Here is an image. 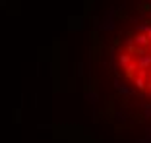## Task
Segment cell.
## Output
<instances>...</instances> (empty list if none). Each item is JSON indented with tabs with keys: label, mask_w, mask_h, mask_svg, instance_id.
<instances>
[{
	"label": "cell",
	"mask_w": 151,
	"mask_h": 143,
	"mask_svg": "<svg viewBox=\"0 0 151 143\" xmlns=\"http://www.w3.org/2000/svg\"><path fill=\"white\" fill-rule=\"evenodd\" d=\"M114 87H116V91H118V93H122V95H134V89H132V87H128L126 83H122V81H118V79L114 81Z\"/></svg>",
	"instance_id": "obj_4"
},
{
	"label": "cell",
	"mask_w": 151,
	"mask_h": 143,
	"mask_svg": "<svg viewBox=\"0 0 151 143\" xmlns=\"http://www.w3.org/2000/svg\"><path fill=\"white\" fill-rule=\"evenodd\" d=\"M138 31L143 33V35H147V39L151 41V23H139V25H138Z\"/></svg>",
	"instance_id": "obj_5"
},
{
	"label": "cell",
	"mask_w": 151,
	"mask_h": 143,
	"mask_svg": "<svg viewBox=\"0 0 151 143\" xmlns=\"http://www.w3.org/2000/svg\"><path fill=\"white\" fill-rule=\"evenodd\" d=\"M136 74H138V66H136V62H132L128 68H126V76H128L130 79H134V77H136Z\"/></svg>",
	"instance_id": "obj_6"
},
{
	"label": "cell",
	"mask_w": 151,
	"mask_h": 143,
	"mask_svg": "<svg viewBox=\"0 0 151 143\" xmlns=\"http://www.w3.org/2000/svg\"><path fill=\"white\" fill-rule=\"evenodd\" d=\"M143 112H145L147 116L151 118V104H145V107H143Z\"/></svg>",
	"instance_id": "obj_7"
},
{
	"label": "cell",
	"mask_w": 151,
	"mask_h": 143,
	"mask_svg": "<svg viewBox=\"0 0 151 143\" xmlns=\"http://www.w3.org/2000/svg\"><path fill=\"white\" fill-rule=\"evenodd\" d=\"M130 64H132V54H128V52H120V54H118V66L122 68V70H126Z\"/></svg>",
	"instance_id": "obj_3"
},
{
	"label": "cell",
	"mask_w": 151,
	"mask_h": 143,
	"mask_svg": "<svg viewBox=\"0 0 151 143\" xmlns=\"http://www.w3.org/2000/svg\"><path fill=\"white\" fill-rule=\"evenodd\" d=\"M149 46H151V45H149Z\"/></svg>",
	"instance_id": "obj_9"
},
{
	"label": "cell",
	"mask_w": 151,
	"mask_h": 143,
	"mask_svg": "<svg viewBox=\"0 0 151 143\" xmlns=\"http://www.w3.org/2000/svg\"><path fill=\"white\" fill-rule=\"evenodd\" d=\"M130 43H132L134 46H138V49H147V46L151 45V41L147 39V35H143V33H138V35H134L132 39H130Z\"/></svg>",
	"instance_id": "obj_1"
},
{
	"label": "cell",
	"mask_w": 151,
	"mask_h": 143,
	"mask_svg": "<svg viewBox=\"0 0 151 143\" xmlns=\"http://www.w3.org/2000/svg\"><path fill=\"white\" fill-rule=\"evenodd\" d=\"M136 66H138V70H149L151 68V54H142V56H138V60H136Z\"/></svg>",
	"instance_id": "obj_2"
},
{
	"label": "cell",
	"mask_w": 151,
	"mask_h": 143,
	"mask_svg": "<svg viewBox=\"0 0 151 143\" xmlns=\"http://www.w3.org/2000/svg\"><path fill=\"white\" fill-rule=\"evenodd\" d=\"M149 95H151V91H149Z\"/></svg>",
	"instance_id": "obj_8"
}]
</instances>
